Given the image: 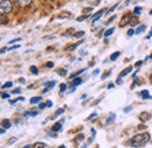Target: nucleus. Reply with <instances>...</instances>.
<instances>
[{"instance_id":"49530a36","label":"nucleus","mask_w":152,"mask_h":148,"mask_svg":"<svg viewBox=\"0 0 152 148\" xmlns=\"http://www.w3.org/2000/svg\"><path fill=\"white\" fill-rule=\"evenodd\" d=\"M117 84H118V85H122V84H123L122 78H117Z\"/></svg>"},{"instance_id":"c03bdc74","label":"nucleus","mask_w":152,"mask_h":148,"mask_svg":"<svg viewBox=\"0 0 152 148\" xmlns=\"http://www.w3.org/2000/svg\"><path fill=\"white\" fill-rule=\"evenodd\" d=\"M39 107H40V109H41V110H43V109H45V107H47V105H46V104H43V103H41V104H40V105H39Z\"/></svg>"},{"instance_id":"0eeeda50","label":"nucleus","mask_w":152,"mask_h":148,"mask_svg":"<svg viewBox=\"0 0 152 148\" xmlns=\"http://www.w3.org/2000/svg\"><path fill=\"white\" fill-rule=\"evenodd\" d=\"M131 71H132V68H131V67H129V68H125V69H124V70H123V71L119 74L118 78H123L124 76H126L128 74H130Z\"/></svg>"},{"instance_id":"c85d7f7f","label":"nucleus","mask_w":152,"mask_h":148,"mask_svg":"<svg viewBox=\"0 0 152 148\" xmlns=\"http://www.w3.org/2000/svg\"><path fill=\"white\" fill-rule=\"evenodd\" d=\"M63 112H64V110H63V109H58V110H57V111L55 112L54 117H58V115H61V114H62Z\"/></svg>"},{"instance_id":"603ef678","label":"nucleus","mask_w":152,"mask_h":148,"mask_svg":"<svg viewBox=\"0 0 152 148\" xmlns=\"http://www.w3.org/2000/svg\"><path fill=\"white\" fill-rule=\"evenodd\" d=\"M99 74V69H96V70H94V73H93V76H96V75Z\"/></svg>"},{"instance_id":"bf43d9fd","label":"nucleus","mask_w":152,"mask_h":148,"mask_svg":"<svg viewBox=\"0 0 152 148\" xmlns=\"http://www.w3.org/2000/svg\"><path fill=\"white\" fill-rule=\"evenodd\" d=\"M6 50H7V49H5V48H4V49H0V53H1V54H2V53H5V52H6Z\"/></svg>"},{"instance_id":"2f4dec72","label":"nucleus","mask_w":152,"mask_h":148,"mask_svg":"<svg viewBox=\"0 0 152 148\" xmlns=\"http://www.w3.org/2000/svg\"><path fill=\"white\" fill-rule=\"evenodd\" d=\"M66 89H67V85L66 84H61V86H60V92H64L66 91Z\"/></svg>"},{"instance_id":"393cba45","label":"nucleus","mask_w":152,"mask_h":148,"mask_svg":"<svg viewBox=\"0 0 152 148\" xmlns=\"http://www.w3.org/2000/svg\"><path fill=\"white\" fill-rule=\"evenodd\" d=\"M31 73H32V74H34V75H38L39 74L38 68H37L35 65H32V67H31Z\"/></svg>"},{"instance_id":"6e6552de","label":"nucleus","mask_w":152,"mask_h":148,"mask_svg":"<svg viewBox=\"0 0 152 148\" xmlns=\"http://www.w3.org/2000/svg\"><path fill=\"white\" fill-rule=\"evenodd\" d=\"M1 126H2L5 130H7V128H10V127L12 126V124H11V121H10L8 119H4L2 123H1Z\"/></svg>"},{"instance_id":"c756f323","label":"nucleus","mask_w":152,"mask_h":148,"mask_svg":"<svg viewBox=\"0 0 152 148\" xmlns=\"http://www.w3.org/2000/svg\"><path fill=\"white\" fill-rule=\"evenodd\" d=\"M140 12H142V7H139V6L133 9V13H134V14H140Z\"/></svg>"},{"instance_id":"f704fd0d","label":"nucleus","mask_w":152,"mask_h":148,"mask_svg":"<svg viewBox=\"0 0 152 148\" xmlns=\"http://www.w3.org/2000/svg\"><path fill=\"white\" fill-rule=\"evenodd\" d=\"M117 6H118V4H116V5H114V6H113V7H111V8H110V9H109V11H108L107 13H113V12H114L115 9H116V7H117Z\"/></svg>"},{"instance_id":"412c9836","label":"nucleus","mask_w":152,"mask_h":148,"mask_svg":"<svg viewBox=\"0 0 152 148\" xmlns=\"http://www.w3.org/2000/svg\"><path fill=\"white\" fill-rule=\"evenodd\" d=\"M33 147H34V148H38V147H48V145H46V144H43V142H37V144H34V145H33Z\"/></svg>"},{"instance_id":"680f3d73","label":"nucleus","mask_w":152,"mask_h":148,"mask_svg":"<svg viewBox=\"0 0 152 148\" xmlns=\"http://www.w3.org/2000/svg\"><path fill=\"white\" fill-rule=\"evenodd\" d=\"M150 14H151V15H152V9H151V12H150Z\"/></svg>"},{"instance_id":"7ed1b4c3","label":"nucleus","mask_w":152,"mask_h":148,"mask_svg":"<svg viewBox=\"0 0 152 148\" xmlns=\"http://www.w3.org/2000/svg\"><path fill=\"white\" fill-rule=\"evenodd\" d=\"M138 118H139V120H140V121L146 123L148 120H150V119H151L152 115L149 113V112H142V113L139 114V117H138Z\"/></svg>"},{"instance_id":"9b49d317","label":"nucleus","mask_w":152,"mask_h":148,"mask_svg":"<svg viewBox=\"0 0 152 148\" xmlns=\"http://www.w3.org/2000/svg\"><path fill=\"white\" fill-rule=\"evenodd\" d=\"M129 19H130V18H129L128 15H124V17H123V19H122V21L119 22V27H124V26H125V25L129 22Z\"/></svg>"},{"instance_id":"a19ab883","label":"nucleus","mask_w":152,"mask_h":148,"mask_svg":"<svg viewBox=\"0 0 152 148\" xmlns=\"http://www.w3.org/2000/svg\"><path fill=\"white\" fill-rule=\"evenodd\" d=\"M133 34H134V30L133 29H129L128 30V36H132Z\"/></svg>"},{"instance_id":"9d476101","label":"nucleus","mask_w":152,"mask_h":148,"mask_svg":"<svg viewBox=\"0 0 152 148\" xmlns=\"http://www.w3.org/2000/svg\"><path fill=\"white\" fill-rule=\"evenodd\" d=\"M115 119H116V114H115V113H110L109 117H108V119H107V124H108V125L113 124Z\"/></svg>"},{"instance_id":"4c0bfd02","label":"nucleus","mask_w":152,"mask_h":148,"mask_svg":"<svg viewBox=\"0 0 152 148\" xmlns=\"http://www.w3.org/2000/svg\"><path fill=\"white\" fill-rule=\"evenodd\" d=\"M1 97H2V99H8L10 98V93H2Z\"/></svg>"},{"instance_id":"423d86ee","label":"nucleus","mask_w":152,"mask_h":148,"mask_svg":"<svg viewBox=\"0 0 152 148\" xmlns=\"http://www.w3.org/2000/svg\"><path fill=\"white\" fill-rule=\"evenodd\" d=\"M58 18L60 19H69V18H72V13L68 12V11H62V12L58 14Z\"/></svg>"},{"instance_id":"79ce46f5","label":"nucleus","mask_w":152,"mask_h":148,"mask_svg":"<svg viewBox=\"0 0 152 148\" xmlns=\"http://www.w3.org/2000/svg\"><path fill=\"white\" fill-rule=\"evenodd\" d=\"M13 94H17V93H21V89L20 88H18V89H15V90H13Z\"/></svg>"},{"instance_id":"f3484780","label":"nucleus","mask_w":152,"mask_h":148,"mask_svg":"<svg viewBox=\"0 0 152 148\" xmlns=\"http://www.w3.org/2000/svg\"><path fill=\"white\" fill-rule=\"evenodd\" d=\"M129 23L131 25V26H136L137 23H138V19L136 18V17H132V18L129 19Z\"/></svg>"},{"instance_id":"3c124183","label":"nucleus","mask_w":152,"mask_h":148,"mask_svg":"<svg viewBox=\"0 0 152 148\" xmlns=\"http://www.w3.org/2000/svg\"><path fill=\"white\" fill-rule=\"evenodd\" d=\"M101 100H102V98H99V99H97V100H95V102H94V104H93V106H95V105H97V104H98V103H99Z\"/></svg>"},{"instance_id":"473e14b6","label":"nucleus","mask_w":152,"mask_h":148,"mask_svg":"<svg viewBox=\"0 0 152 148\" xmlns=\"http://www.w3.org/2000/svg\"><path fill=\"white\" fill-rule=\"evenodd\" d=\"M83 35H84V32H77V33L74 34L75 37H81V36H83Z\"/></svg>"},{"instance_id":"ddd939ff","label":"nucleus","mask_w":152,"mask_h":148,"mask_svg":"<svg viewBox=\"0 0 152 148\" xmlns=\"http://www.w3.org/2000/svg\"><path fill=\"white\" fill-rule=\"evenodd\" d=\"M81 83H82V79H81V78H78V77H75V78H73L72 86H77V85H80Z\"/></svg>"},{"instance_id":"864d4df0","label":"nucleus","mask_w":152,"mask_h":148,"mask_svg":"<svg viewBox=\"0 0 152 148\" xmlns=\"http://www.w3.org/2000/svg\"><path fill=\"white\" fill-rule=\"evenodd\" d=\"M18 48H20L19 44H17V46H13L12 48H8V50H11V49H18Z\"/></svg>"},{"instance_id":"dca6fc26","label":"nucleus","mask_w":152,"mask_h":148,"mask_svg":"<svg viewBox=\"0 0 152 148\" xmlns=\"http://www.w3.org/2000/svg\"><path fill=\"white\" fill-rule=\"evenodd\" d=\"M145 28H146V26H145V25H142V26H139V27H138V28L134 30V34H140V33H142V32H143Z\"/></svg>"},{"instance_id":"e433bc0d","label":"nucleus","mask_w":152,"mask_h":148,"mask_svg":"<svg viewBox=\"0 0 152 148\" xmlns=\"http://www.w3.org/2000/svg\"><path fill=\"white\" fill-rule=\"evenodd\" d=\"M91 135H93V136H91V139H90V140H89V142H91V140H93V139H94V138H95V135H96V131L94 130V128H93V130H91Z\"/></svg>"},{"instance_id":"f8f14e48","label":"nucleus","mask_w":152,"mask_h":148,"mask_svg":"<svg viewBox=\"0 0 152 148\" xmlns=\"http://www.w3.org/2000/svg\"><path fill=\"white\" fill-rule=\"evenodd\" d=\"M56 84V81H52V82H47V83H45V86H46V89H53L54 88V85Z\"/></svg>"},{"instance_id":"6ab92c4d","label":"nucleus","mask_w":152,"mask_h":148,"mask_svg":"<svg viewBox=\"0 0 152 148\" xmlns=\"http://www.w3.org/2000/svg\"><path fill=\"white\" fill-rule=\"evenodd\" d=\"M82 42H83V40H82V41H78V42H76V43H74L73 46H70V47L68 48V50H74L76 47H78V46H80V44H81Z\"/></svg>"},{"instance_id":"c9c22d12","label":"nucleus","mask_w":152,"mask_h":148,"mask_svg":"<svg viewBox=\"0 0 152 148\" xmlns=\"http://www.w3.org/2000/svg\"><path fill=\"white\" fill-rule=\"evenodd\" d=\"M115 20H116V15H114V17H111V18L109 19V20L107 21V25H109V23H111V22H114Z\"/></svg>"},{"instance_id":"09e8293b","label":"nucleus","mask_w":152,"mask_h":148,"mask_svg":"<svg viewBox=\"0 0 152 148\" xmlns=\"http://www.w3.org/2000/svg\"><path fill=\"white\" fill-rule=\"evenodd\" d=\"M109 75H110V71H108V73H105V74H104V76H102V79H105V78H107V77H108Z\"/></svg>"},{"instance_id":"a878e982","label":"nucleus","mask_w":152,"mask_h":148,"mask_svg":"<svg viewBox=\"0 0 152 148\" xmlns=\"http://www.w3.org/2000/svg\"><path fill=\"white\" fill-rule=\"evenodd\" d=\"M6 22H7V18L4 14H0V25L1 23H6Z\"/></svg>"},{"instance_id":"de8ad7c7","label":"nucleus","mask_w":152,"mask_h":148,"mask_svg":"<svg viewBox=\"0 0 152 148\" xmlns=\"http://www.w3.org/2000/svg\"><path fill=\"white\" fill-rule=\"evenodd\" d=\"M138 130H146V126L145 125H139L138 126Z\"/></svg>"},{"instance_id":"bb28decb","label":"nucleus","mask_w":152,"mask_h":148,"mask_svg":"<svg viewBox=\"0 0 152 148\" xmlns=\"http://www.w3.org/2000/svg\"><path fill=\"white\" fill-rule=\"evenodd\" d=\"M57 74L60 75V76H66L67 75V70L66 69H58L57 70Z\"/></svg>"},{"instance_id":"20e7f679","label":"nucleus","mask_w":152,"mask_h":148,"mask_svg":"<svg viewBox=\"0 0 152 148\" xmlns=\"http://www.w3.org/2000/svg\"><path fill=\"white\" fill-rule=\"evenodd\" d=\"M105 11H108V9H107V8H103V9H101V11H99L98 13H96L95 15L93 17V23L97 22V21L99 20V18H101V17H102V15L104 14V12H105Z\"/></svg>"},{"instance_id":"6e6d98bb","label":"nucleus","mask_w":152,"mask_h":148,"mask_svg":"<svg viewBox=\"0 0 152 148\" xmlns=\"http://www.w3.org/2000/svg\"><path fill=\"white\" fill-rule=\"evenodd\" d=\"M113 88H114V84H109L108 85V89H113Z\"/></svg>"},{"instance_id":"2eb2a0df","label":"nucleus","mask_w":152,"mask_h":148,"mask_svg":"<svg viewBox=\"0 0 152 148\" xmlns=\"http://www.w3.org/2000/svg\"><path fill=\"white\" fill-rule=\"evenodd\" d=\"M41 97H33V98H31V104H38V103H40L41 102Z\"/></svg>"},{"instance_id":"aec40b11","label":"nucleus","mask_w":152,"mask_h":148,"mask_svg":"<svg viewBox=\"0 0 152 148\" xmlns=\"http://www.w3.org/2000/svg\"><path fill=\"white\" fill-rule=\"evenodd\" d=\"M119 55H121L119 52H115L114 54H111V56H110V59H111V61H115V59H117V57Z\"/></svg>"},{"instance_id":"cd10ccee","label":"nucleus","mask_w":152,"mask_h":148,"mask_svg":"<svg viewBox=\"0 0 152 148\" xmlns=\"http://www.w3.org/2000/svg\"><path fill=\"white\" fill-rule=\"evenodd\" d=\"M13 85V83L12 82H6L4 85H2V89H8V88H11Z\"/></svg>"},{"instance_id":"58836bf2","label":"nucleus","mask_w":152,"mask_h":148,"mask_svg":"<svg viewBox=\"0 0 152 148\" xmlns=\"http://www.w3.org/2000/svg\"><path fill=\"white\" fill-rule=\"evenodd\" d=\"M46 105H47V107H52L53 106V102L52 100H47L46 102Z\"/></svg>"},{"instance_id":"37998d69","label":"nucleus","mask_w":152,"mask_h":148,"mask_svg":"<svg viewBox=\"0 0 152 148\" xmlns=\"http://www.w3.org/2000/svg\"><path fill=\"white\" fill-rule=\"evenodd\" d=\"M19 41H21V38H14V40L10 41V43H11V44H13V43H15V42H19Z\"/></svg>"},{"instance_id":"8fccbe9b","label":"nucleus","mask_w":152,"mask_h":148,"mask_svg":"<svg viewBox=\"0 0 152 148\" xmlns=\"http://www.w3.org/2000/svg\"><path fill=\"white\" fill-rule=\"evenodd\" d=\"M142 63H143L142 61H138V62H136V64H134V67H140V65H142Z\"/></svg>"},{"instance_id":"052dcab7","label":"nucleus","mask_w":152,"mask_h":148,"mask_svg":"<svg viewBox=\"0 0 152 148\" xmlns=\"http://www.w3.org/2000/svg\"><path fill=\"white\" fill-rule=\"evenodd\" d=\"M25 147H26V148H31V147H33V145H26Z\"/></svg>"},{"instance_id":"4468645a","label":"nucleus","mask_w":152,"mask_h":148,"mask_svg":"<svg viewBox=\"0 0 152 148\" xmlns=\"http://www.w3.org/2000/svg\"><path fill=\"white\" fill-rule=\"evenodd\" d=\"M139 94H140V96H142L144 99H151V98H152L151 96H149V91H148V90H144V91H142V92L139 93Z\"/></svg>"},{"instance_id":"b1692460","label":"nucleus","mask_w":152,"mask_h":148,"mask_svg":"<svg viewBox=\"0 0 152 148\" xmlns=\"http://www.w3.org/2000/svg\"><path fill=\"white\" fill-rule=\"evenodd\" d=\"M84 71H86V69H83V70H80V71H77V73H75V74L72 75V76H70L69 78H70V79H73V78H75V77H77L78 75H81L82 73H84Z\"/></svg>"},{"instance_id":"7c9ffc66","label":"nucleus","mask_w":152,"mask_h":148,"mask_svg":"<svg viewBox=\"0 0 152 148\" xmlns=\"http://www.w3.org/2000/svg\"><path fill=\"white\" fill-rule=\"evenodd\" d=\"M15 141H18V139H17V138H11V139L8 140V142H7V145H12V144H14Z\"/></svg>"},{"instance_id":"5701e85b","label":"nucleus","mask_w":152,"mask_h":148,"mask_svg":"<svg viewBox=\"0 0 152 148\" xmlns=\"http://www.w3.org/2000/svg\"><path fill=\"white\" fill-rule=\"evenodd\" d=\"M90 17L89 14H84V15H82V17H78V18L76 19V21H78V22H81V21H83V20H86V19H88Z\"/></svg>"},{"instance_id":"5fc2aeb1","label":"nucleus","mask_w":152,"mask_h":148,"mask_svg":"<svg viewBox=\"0 0 152 148\" xmlns=\"http://www.w3.org/2000/svg\"><path fill=\"white\" fill-rule=\"evenodd\" d=\"M96 115H97V113H93L91 115H89V117H88V119H93V118H95Z\"/></svg>"},{"instance_id":"f03ea898","label":"nucleus","mask_w":152,"mask_h":148,"mask_svg":"<svg viewBox=\"0 0 152 148\" xmlns=\"http://www.w3.org/2000/svg\"><path fill=\"white\" fill-rule=\"evenodd\" d=\"M0 11L4 14H10L13 11V4L11 0H1L0 1Z\"/></svg>"},{"instance_id":"4be33fe9","label":"nucleus","mask_w":152,"mask_h":148,"mask_svg":"<svg viewBox=\"0 0 152 148\" xmlns=\"http://www.w3.org/2000/svg\"><path fill=\"white\" fill-rule=\"evenodd\" d=\"M23 100H25V98H23V97H19V98H17V99H14V100H11L10 103H11L12 105H14L15 103H18V102H23Z\"/></svg>"},{"instance_id":"4d7b16f0","label":"nucleus","mask_w":152,"mask_h":148,"mask_svg":"<svg viewBox=\"0 0 152 148\" xmlns=\"http://www.w3.org/2000/svg\"><path fill=\"white\" fill-rule=\"evenodd\" d=\"M5 133V128H0V134H4Z\"/></svg>"},{"instance_id":"a18cd8bd","label":"nucleus","mask_w":152,"mask_h":148,"mask_svg":"<svg viewBox=\"0 0 152 148\" xmlns=\"http://www.w3.org/2000/svg\"><path fill=\"white\" fill-rule=\"evenodd\" d=\"M131 110H132V107H131V106H129V107H125V109H124V112H125V113H128V112H130Z\"/></svg>"},{"instance_id":"72a5a7b5","label":"nucleus","mask_w":152,"mask_h":148,"mask_svg":"<svg viewBox=\"0 0 152 148\" xmlns=\"http://www.w3.org/2000/svg\"><path fill=\"white\" fill-rule=\"evenodd\" d=\"M45 65H46V68H53L54 67V63L53 62H47Z\"/></svg>"},{"instance_id":"13d9d810","label":"nucleus","mask_w":152,"mask_h":148,"mask_svg":"<svg viewBox=\"0 0 152 148\" xmlns=\"http://www.w3.org/2000/svg\"><path fill=\"white\" fill-rule=\"evenodd\" d=\"M19 82H20V83H25V78H20Z\"/></svg>"},{"instance_id":"a211bd4d","label":"nucleus","mask_w":152,"mask_h":148,"mask_svg":"<svg viewBox=\"0 0 152 148\" xmlns=\"http://www.w3.org/2000/svg\"><path fill=\"white\" fill-rule=\"evenodd\" d=\"M115 32V28H109L108 30H105L104 32V36H110V35H113Z\"/></svg>"},{"instance_id":"1a4fd4ad","label":"nucleus","mask_w":152,"mask_h":148,"mask_svg":"<svg viewBox=\"0 0 152 148\" xmlns=\"http://www.w3.org/2000/svg\"><path fill=\"white\" fill-rule=\"evenodd\" d=\"M32 2V0H18V5L20 7H26Z\"/></svg>"},{"instance_id":"f257e3e1","label":"nucleus","mask_w":152,"mask_h":148,"mask_svg":"<svg viewBox=\"0 0 152 148\" xmlns=\"http://www.w3.org/2000/svg\"><path fill=\"white\" fill-rule=\"evenodd\" d=\"M149 140H150V134L142 133V134H137L133 138H131L129 141V145L131 147H143L149 142Z\"/></svg>"},{"instance_id":"ea45409f","label":"nucleus","mask_w":152,"mask_h":148,"mask_svg":"<svg viewBox=\"0 0 152 148\" xmlns=\"http://www.w3.org/2000/svg\"><path fill=\"white\" fill-rule=\"evenodd\" d=\"M91 11H93V8H91V7H90V8H84V9H83V12H84V13H88V14H89V13H91Z\"/></svg>"},{"instance_id":"39448f33","label":"nucleus","mask_w":152,"mask_h":148,"mask_svg":"<svg viewBox=\"0 0 152 148\" xmlns=\"http://www.w3.org/2000/svg\"><path fill=\"white\" fill-rule=\"evenodd\" d=\"M63 119L61 120V121H58V123H56L55 125H53V127H52V132H60L61 131V128H62V124H63Z\"/></svg>"}]
</instances>
